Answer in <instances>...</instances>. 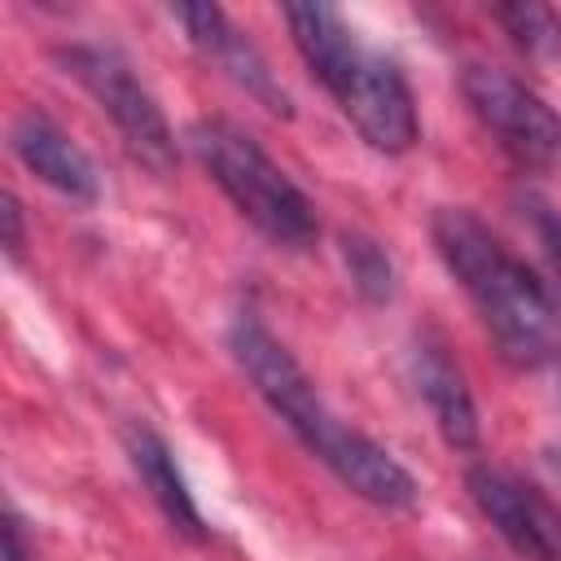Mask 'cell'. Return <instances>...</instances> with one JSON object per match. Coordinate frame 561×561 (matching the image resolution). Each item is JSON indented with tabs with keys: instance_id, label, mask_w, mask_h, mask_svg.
Returning a JSON list of instances; mask_svg holds the SVG:
<instances>
[{
	"instance_id": "obj_1",
	"label": "cell",
	"mask_w": 561,
	"mask_h": 561,
	"mask_svg": "<svg viewBox=\"0 0 561 561\" xmlns=\"http://www.w3.org/2000/svg\"><path fill=\"white\" fill-rule=\"evenodd\" d=\"M434 250L478 307L491 342L513 368H539L557 346V311L543 280L465 206L434 210Z\"/></svg>"
},
{
	"instance_id": "obj_2",
	"label": "cell",
	"mask_w": 561,
	"mask_h": 561,
	"mask_svg": "<svg viewBox=\"0 0 561 561\" xmlns=\"http://www.w3.org/2000/svg\"><path fill=\"white\" fill-rule=\"evenodd\" d=\"M289 35L307 70L329 88L351 127L381 153H408L416 145V101L403 70L355 39L346 18L329 4H289Z\"/></svg>"
},
{
	"instance_id": "obj_3",
	"label": "cell",
	"mask_w": 561,
	"mask_h": 561,
	"mask_svg": "<svg viewBox=\"0 0 561 561\" xmlns=\"http://www.w3.org/2000/svg\"><path fill=\"white\" fill-rule=\"evenodd\" d=\"M188 145L224 197L276 245L307 250L320 237L316 206L307 193L267 158V149L228 118H202L188 127Z\"/></svg>"
},
{
	"instance_id": "obj_4",
	"label": "cell",
	"mask_w": 561,
	"mask_h": 561,
	"mask_svg": "<svg viewBox=\"0 0 561 561\" xmlns=\"http://www.w3.org/2000/svg\"><path fill=\"white\" fill-rule=\"evenodd\" d=\"M228 351H232L241 377L254 386V394L285 421V430H289L320 465L337 469L364 430L342 425V421L324 408L316 381H311L307 368L289 355V346H285L259 316H237V320L228 324Z\"/></svg>"
},
{
	"instance_id": "obj_5",
	"label": "cell",
	"mask_w": 561,
	"mask_h": 561,
	"mask_svg": "<svg viewBox=\"0 0 561 561\" xmlns=\"http://www.w3.org/2000/svg\"><path fill=\"white\" fill-rule=\"evenodd\" d=\"M61 70L96 101V110L118 127L123 145L131 149V158L140 167H149L153 175H171L175 171V131L158 105V96L140 83V75L131 70V61L110 48V44H66L57 48Z\"/></svg>"
},
{
	"instance_id": "obj_6",
	"label": "cell",
	"mask_w": 561,
	"mask_h": 561,
	"mask_svg": "<svg viewBox=\"0 0 561 561\" xmlns=\"http://www.w3.org/2000/svg\"><path fill=\"white\" fill-rule=\"evenodd\" d=\"M465 101L478 123L495 136V145L526 171H557L561 167V114L526 88L517 75L500 66H465L460 75Z\"/></svg>"
},
{
	"instance_id": "obj_7",
	"label": "cell",
	"mask_w": 561,
	"mask_h": 561,
	"mask_svg": "<svg viewBox=\"0 0 561 561\" xmlns=\"http://www.w3.org/2000/svg\"><path fill=\"white\" fill-rule=\"evenodd\" d=\"M478 513L526 561H561V508L526 478L500 465H473L465 478Z\"/></svg>"
},
{
	"instance_id": "obj_8",
	"label": "cell",
	"mask_w": 561,
	"mask_h": 561,
	"mask_svg": "<svg viewBox=\"0 0 561 561\" xmlns=\"http://www.w3.org/2000/svg\"><path fill=\"white\" fill-rule=\"evenodd\" d=\"M171 18L184 26V35H188L237 88H245V96H254L263 110H272V114H280V118L294 114L289 92H285L280 79L272 75L267 57L228 22V13H224L219 4H175Z\"/></svg>"
},
{
	"instance_id": "obj_9",
	"label": "cell",
	"mask_w": 561,
	"mask_h": 561,
	"mask_svg": "<svg viewBox=\"0 0 561 561\" xmlns=\"http://www.w3.org/2000/svg\"><path fill=\"white\" fill-rule=\"evenodd\" d=\"M9 145H13L18 162L35 180L57 188L61 197H70V202H96L101 197V175H96L92 158L44 110H22L9 127Z\"/></svg>"
},
{
	"instance_id": "obj_10",
	"label": "cell",
	"mask_w": 561,
	"mask_h": 561,
	"mask_svg": "<svg viewBox=\"0 0 561 561\" xmlns=\"http://www.w3.org/2000/svg\"><path fill=\"white\" fill-rule=\"evenodd\" d=\"M412 381H416V390H421L443 443L456 447V451H473L478 434H482L478 403H473V394L465 386V373L447 355V346L438 337H430V333H421L416 346H412Z\"/></svg>"
},
{
	"instance_id": "obj_11",
	"label": "cell",
	"mask_w": 561,
	"mask_h": 561,
	"mask_svg": "<svg viewBox=\"0 0 561 561\" xmlns=\"http://www.w3.org/2000/svg\"><path fill=\"white\" fill-rule=\"evenodd\" d=\"M127 460H131L136 478L145 482V491L153 495V504L162 508V517H167L180 535L206 539V526H202V513H197V504H193V491H188V482H184V473H180L171 447H167L153 430H145V425H131V430H127Z\"/></svg>"
},
{
	"instance_id": "obj_12",
	"label": "cell",
	"mask_w": 561,
	"mask_h": 561,
	"mask_svg": "<svg viewBox=\"0 0 561 561\" xmlns=\"http://www.w3.org/2000/svg\"><path fill=\"white\" fill-rule=\"evenodd\" d=\"M491 18L526 57H557L561 53V18L548 4H495Z\"/></svg>"
},
{
	"instance_id": "obj_13",
	"label": "cell",
	"mask_w": 561,
	"mask_h": 561,
	"mask_svg": "<svg viewBox=\"0 0 561 561\" xmlns=\"http://www.w3.org/2000/svg\"><path fill=\"white\" fill-rule=\"evenodd\" d=\"M342 263H346L351 285L364 302H390L394 298V263L373 237L342 232Z\"/></svg>"
},
{
	"instance_id": "obj_14",
	"label": "cell",
	"mask_w": 561,
	"mask_h": 561,
	"mask_svg": "<svg viewBox=\"0 0 561 561\" xmlns=\"http://www.w3.org/2000/svg\"><path fill=\"white\" fill-rule=\"evenodd\" d=\"M535 232H539V245H543V259H548V272L557 280V298H561V210L535 206Z\"/></svg>"
},
{
	"instance_id": "obj_15",
	"label": "cell",
	"mask_w": 561,
	"mask_h": 561,
	"mask_svg": "<svg viewBox=\"0 0 561 561\" xmlns=\"http://www.w3.org/2000/svg\"><path fill=\"white\" fill-rule=\"evenodd\" d=\"M0 245H4V254L9 259H18L22 254V245H26V224H22V202L4 188L0 193Z\"/></svg>"
}]
</instances>
